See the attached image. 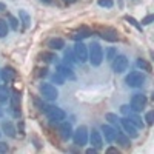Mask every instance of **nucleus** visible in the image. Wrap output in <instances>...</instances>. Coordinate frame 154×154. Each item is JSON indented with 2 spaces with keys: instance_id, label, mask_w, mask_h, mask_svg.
<instances>
[{
  "instance_id": "f257e3e1",
  "label": "nucleus",
  "mask_w": 154,
  "mask_h": 154,
  "mask_svg": "<svg viewBox=\"0 0 154 154\" xmlns=\"http://www.w3.org/2000/svg\"><path fill=\"white\" fill-rule=\"evenodd\" d=\"M88 60L91 62L93 66H99L103 62V49L97 42H93L89 45V51H88Z\"/></svg>"
},
{
  "instance_id": "f03ea898",
  "label": "nucleus",
  "mask_w": 154,
  "mask_h": 154,
  "mask_svg": "<svg viewBox=\"0 0 154 154\" xmlns=\"http://www.w3.org/2000/svg\"><path fill=\"white\" fill-rule=\"evenodd\" d=\"M38 91H40V94H42V99L49 100V102L56 100V99H57V96H59L57 88H56L54 85H51V83H45V82L38 85Z\"/></svg>"
},
{
  "instance_id": "7ed1b4c3",
  "label": "nucleus",
  "mask_w": 154,
  "mask_h": 154,
  "mask_svg": "<svg viewBox=\"0 0 154 154\" xmlns=\"http://www.w3.org/2000/svg\"><path fill=\"white\" fill-rule=\"evenodd\" d=\"M43 111L46 112L48 119H49L51 122H56V123L65 120V117H66V112L63 111L62 108H57V106H45Z\"/></svg>"
},
{
  "instance_id": "20e7f679",
  "label": "nucleus",
  "mask_w": 154,
  "mask_h": 154,
  "mask_svg": "<svg viewBox=\"0 0 154 154\" xmlns=\"http://www.w3.org/2000/svg\"><path fill=\"white\" fill-rule=\"evenodd\" d=\"M143 82H145V75L139 71H133L125 77V83L130 88H139L143 85Z\"/></svg>"
},
{
  "instance_id": "39448f33",
  "label": "nucleus",
  "mask_w": 154,
  "mask_h": 154,
  "mask_svg": "<svg viewBox=\"0 0 154 154\" xmlns=\"http://www.w3.org/2000/svg\"><path fill=\"white\" fill-rule=\"evenodd\" d=\"M112 62V71L116 72V74H122V72H125L126 71V68H128V59H126V56H123V54H116V57L111 60Z\"/></svg>"
},
{
  "instance_id": "423d86ee",
  "label": "nucleus",
  "mask_w": 154,
  "mask_h": 154,
  "mask_svg": "<svg viewBox=\"0 0 154 154\" xmlns=\"http://www.w3.org/2000/svg\"><path fill=\"white\" fill-rule=\"evenodd\" d=\"M72 139H74V143L77 146H85L88 142V130L86 126H79L75 131H72Z\"/></svg>"
},
{
  "instance_id": "0eeeda50",
  "label": "nucleus",
  "mask_w": 154,
  "mask_h": 154,
  "mask_svg": "<svg viewBox=\"0 0 154 154\" xmlns=\"http://www.w3.org/2000/svg\"><path fill=\"white\" fill-rule=\"evenodd\" d=\"M146 102H148L146 96H143V94H134L131 97V102H130V108L133 111H136V112L143 111V108L146 106Z\"/></svg>"
},
{
  "instance_id": "6e6552de",
  "label": "nucleus",
  "mask_w": 154,
  "mask_h": 154,
  "mask_svg": "<svg viewBox=\"0 0 154 154\" xmlns=\"http://www.w3.org/2000/svg\"><path fill=\"white\" fill-rule=\"evenodd\" d=\"M72 51H74V56H75L77 62L83 63V62L88 60V48H86V45H83L82 42L77 40V43L74 45V49H72Z\"/></svg>"
},
{
  "instance_id": "1a4fd4ad",
  "label": "nucleus",
  "mask_w": 154,
  "mask_h": 154,
  "mask_svg": "<svg viewBox=\"0 0 154 154\" xmlns=\"http://www.w3.org/2000/svg\"><path fill=\"white\" fill-rule=\"evenodd\" d=\"M99 35L102 38H105L106 42H117L119 40L117 31L112 29V28H102V29H99Z\"/></svg>"
},
{
  "instance_id": "9d476101",
  "label": "nucleus",
  "mask_w": 154,
  "mask_h": 154,
  "mask_svg": "<svg viewBox=\"0 0 154 154\" xmlns=\"http://www.w3.org/2000/svg\"><path fill=\"white\" fill-rule=\"evenodd\" d=\"M120 120V123H122V126H123V130L126 131V134H128V137H133V139H136L137 136H139V133H137V128L128 120L126 117L125 119H119Z\"/></svg>"
},
{
  "instance_id": "9b49d317",
  "label": "nucleus",
  "mask_w": 154,
  "mask_h": 154,
  "mask_svg": "<svg viewBox=\"0 0 154 154\" xmlns=\"http://www.w3.org/2000/svg\"><path fill=\"white\" fill-rule=\"evenodd\" d=\"M89 142H91V145H93L96 149H100L102 146H103V140H102V134H100L97 130H93V131H91V136H89Z\"/></svg>"
},
{
  "instance_id": "f8f14e48",
  "label": "nucleus",
  "mask_w": 154,
  "mask_h": 154,
  "mask_svg": "<svg viewBox=\"0 0 154 154\" xmlns=\"http://www.w3.org/2000/svg\"><path fill=\"white\" fill-rule=\"evenodd\" d=\"M16 75H17V72H16V69L12 68V66H5V68L2 69V72H0V77H2L6 83L14 80Z\"/></svg>"
},
{
  "instance_id": "ddd939ff",
  "label": "nucleus",
  "mask_w": 154,
  "mask_h": 154,
  "mask_svg": "<svg viewBox=\"0 0 154 154\" xmlns=\"http://www.w3.org/2000/svg\"><path fill=\"white\" fill-rule=\"evenodd\" d=\"M59 133H60L62 139L69 140V139L72 137V126H71V123H68V122H63V123L60 125V128H59Z\"/></svg>"
},
{
  "instance_id": "4468645a",
  "label": "nucleus",
  "mask_w": 154,
  "mask_h": 154,
  "mask_svg": "<svg viewBox=\"0 0 154 154\" xmlns=\"http://www.w3.org/2000/svg\"><path fill=\"white\" fill-rule=\"evenodd\" d=\"M57 72L62 74L63 77H65V79L75 80V74H74V71H72L69 66H66V65H57Z\"/></svg>"
},
{
  "instance_id": "2eb2a0df",
  "label": "nucleus",
  "mask_w": 154,
  "mask_h": 154,
  "mask_svg": "<svg viewBox=\"0 0 154 154\" xmlns=\"http://www.w3.org/2000/svg\"><path fill=\"white\" fill-rule=\"evenodd\" d=\"M46 45H48L49 49L59 51V49H62L63 46H65V40H63V38H60V37H53V38H49V40H48Z\"/></svg>"
},
{
  "instance_id": "dca6fc26",
  "label": "nucleus",
  "mask_w": 154,
  "mask_h": 154,
  "mask_svg": "<svg viewBox=\"0 0 154 154\" xmlns=\"http://www.w3.org/2000/svg\"><path fill=\"white\" fill-rule=\"evenodd\" d=\"M102 133H103L106 142H114V137H116V130L109 125H103L102 126Z\"/></svg>"
},
{
  "instance_id": "f3484780",
  "label": "nucleus",
  "mask_w": 154,
  "mask_h": 154,
  "mask_svg": "<svg viewBox=\"0 0 154 154\" xmlns=\"http://www.w3.org/2000/svg\"><path fill=\"white\" fill-rule=\"evenodd\" d=\"M114 140H117V143H119V145H122L123 148L131 146V143H130V137H128L126 134H123V133H116Z\"/></svg>"
},
{
  "instance_id": "a211bd4d",
  "label": "nucleus",
  "mask_w": 154,
  "mask_h": 154,
  "mask_svg": "<svg viewBox=\"0 0 154 154\" xmlns=\"http://www.w3.org/2000/svg\"><path fill=\"white\" fill-rule=\"evenodd\" d=\"M2 130H3V133L8 137H16V128H14V125H12L11 122H3L2 123Z\"/></svg>"
},
{
  "instance_id": "6ab92c4d",
  "label": "nucleus",
  "mask_w": 154,
  "mask_h": 154,
  "mask_svg": "<svg viewBox=\"0 0 154 154\" xmlns=\"http://www.w3.org/2000/svg\"><path fill=\"white\" fill-rule=\"evenodd\" d=\"M19 17H20V20H22V23H23V28H29V25H31V16L28 14L25 9H20L19 11Z\"/></svg>"
},
{
  "instance_id": "aec40b11",
  "label": "nucleus",
  "mask_w": 154,
  "mask_h": 154,
  "mask_svg": "<svg viewBox=\"0 0 154 154\" xmlns=\"http://www.w3.org/2000/svg\"><path fill=\"white\" fill-rule=\"evenodd\" d=\"M126 119L130 120L136 128H143V122H142V119L139 117V116H136V114H133V112H130V114H126Z\"/></svg>"
},
{
  "instance_id": "412c9836",
  "label": "nucleus",
  "mask_w": 154,
  "mask_h": 154,
  "mask_svg": "<svg viewBox=\"0 0 154 154\" xmlns=\"http://www.w3.org/2000/svg\"><path fill=\"white\" fill-rule=\"evenodd\" d=\"M9 88L6 85H0V103H6V100H9Z\"/></svg>"
},
{
  "instance_id": "4be33fe9",
  "label": "nucleus",
  "mask_w": 154,
  "mask_h": 154,
  "mask_svg": "<svg viewBox=\"0 0 154 154\" xmlns=\"http://www.w3.org/2000/svg\"><path fill=\"white\" fill-rule=\"evenodd\" d=\"M137 66L142 69V71H146V72H151L152 71V66H151V63L146 62L145 59H139L137 60Z\"/></svg>"
},
{
  "instance_id": "5701e85b",
  "label": "nucleus",
  "mask_w": 154,
  "mask_h": 154,
  "mask_svg": "<svg viewBox=\"0 0 154 154\" xmlns=\"http://www.w3.org/2000/svg\"><path fill=\"white\" fill-rule=\"evenodd\" d=\"M89 34H91V31L89 29H86V28H82V29H79L75 34H72V38L74 40H82V38H85V37H88Z\"/></svg>"
},
{
  "instance_id": "b1692460",
  "label": "nucleus",
  "mask_w": 154,
  "mask_h": 154,
  "mask_svg": "<svg viewBox=\"0 0 154 154\" xmlns=\"http://www.w3.org/2000/svg\"><path fill=\"white\" fill-rule=\"evenodd\" d=\"M65 62L66 63H69V65H74V63H77V59H75V56H74V51L72 49H66L65 51Z\"/></svg>"
},
{
  "instance_id": "393cba45",
  "label": "nucleus",
  "mask_w": 154,
  "mask_h": 154,
  "mask_svg": "<svg viewBox=\"0 0 154 154\" xmlns=\"http://www.w3.org/2000/svg\"><path fill=\"white\" fill-rule=\"evenodd\" d=\"M38 59L40 60H43V62H48V63H53V62H56V54L54 53H42L40 56H38Z\"/></svg>"
},
{
  "instance_id": "a878e982",
  "label": "nucleus",
  "mask_w": 154,
  "mask_h": 154,
  "mask_svg": "<svg viewBox=\"0 0 154 154\" xmlns=\"http://www.w3.org/2000/svg\"><path fill=\"white\" fill-rule=\"evenodd\" d=\"M123 19H125V22H128L130 25H133V26H134L137 31H142V25H140V23H139L134 17H131V16H125Z\"/></svg>"
},
{
  "instance_id": "bb28decb",
  "label": "nucleus",
  "mask_w": 154,
  "mask_h": 154,
  "mask_svg": "<svg viewBox=\"0 0 154 154\" xmlns=\"http://www.w3.org/2000/svg\"><path fill=\"white\" fill-rule=\"evenodd\" d=\"M8 31H9L8 22L3 20V19H0V37H6L8 35Z\"/></svg>"
},
{
  "instance_id": "cd10ccee",
  "label": "nucleus",
  "mask_w": 154,
  "mask_h": 154,
  "mask_svg": "<svg viewBox=\"0 0 154 154\" xmlns=\"http://www.w3.org/2000/svg\"><path fill=\"white\" fill-rule=\"evenodd\" d=\"M51 80H53L54 83H57V85H63L65 83V77L56 71V74H53V77H51Z\"/></svg>"
},
{
  "instance_id": "c85d7f7f",
  "label": "nucleus",
  "mask_w": 154,
  "mask_h": 154,
  "mask_svg": "<svg viewBox=\"0 0 154 154\" xmlns=\"http://www.w3.org/2000/svg\"><path fill=\"white\" fill-rule=\"evenodd\" d=\"M8 22H9L11 28L14 29V31H17V29H19V20H17L14 16H8Z\"/></svg>"
},
{
  "instance_id": "c756f323",
  "label": "nucleus",
  "mask_w": 154,
  "mask_h": 154,
  "mask_svg": "<svg viewBox=\"0 0 154 154\" xmlns=\"http://www.w3.org/2000/svg\"><path fill=\"white\" fill-rule=\"evenodd\" d=\"M97 3H99V6H102V8H112V6H114L112 0H97Z\"/></svg>"
},
{
  "instance_id": "7c9ffc66",
  "label": "nucleus",
  "mask_w": 154,
  "mask_h": 154,
  "mask_svg": "<svg viewBox=\"0 0 154 154\" xmlns=\"http://www.w3.org/2000/svg\"><path fill=\"white\" fill-rule=\"evenodd\" d=\"M105 119L108 120V122H111V123H117V120H119V117L116 114H112V112H108L106 116H105Z\"/></svg>"
},
{
  "instance_id": "2f4dec72",
  "label": "nucleus",
  "mask_w": 154,
  "mask_h": 154,
  "mask_svg": "<svg viewBox=\"0 0 154 154\" xmlns=\"http://www.w3.org/2000/svg\"><path fill=\"white\" fill-rule=\"evenodd\" d=\"M145 120H146L148 125H152V122H154V111H148V112H146Z\"/></svg>"
},
{
  "instance_id": "473e14b6",
  "label": "nucleus",
  "mask_w": 154,
  "mask_h": 154,
  "mask_svg": "<svg viewBox=\"0 0 154 154\" xmlns=\"http://www.w3.org/2000/svg\"><path fill=\"white\" fill-rule=\"evenodd\" d=\"M116 54H117V51H116L114 48H109V49L106 51V59H108V60H112V59L116 57Z\"/></svg>"
},
{
  "instance_id": "72a5a7b5",
  "label": "nucleus",
  "mask_w": 154,
  "mask_h": 154,
  "mask_svg": "<svg viewBox=\"0 0 154 154\" xmlns=\"http://www.w3.org/2000/svg\"><path fill=\"white\" fill-rule=\"evenodd\" d=\"M46 74H48V69L46 68H37L35 69V75L37 77H45Z\"/></svg>"
},
{
  "instance_id": "f704fd0d",
  "label": "nucleus",
  "mask_w": 154,
  "mask_h": 154,
  "mask_svg": "<svg viewBox=\"0 0 154 154\" xmlns=\"http://www.w3.org/2000/svg\"><path fill=\"white\" fill-rule=\"evenodd\" d=\"M152 20H154V16H152V14H149V16H146V17H143V19H142V23H140V25H149Z\"/></svg>"
},
{
  "instance_id": "c9c22d12",
  "label": "nucleus",
  "mask_w": 154,
  "mask_h": 154,
  "mask_svg": "<svg viewBox=\"0 0 154 154\" xmlns=\"http://www.w3.org/2000/svg\"><path fill=\"white\" fill-rule=\"evenodd\" d=\"M120 111L126 116V114H130V112H131V108H130V105H123V106L120 108Z\"/></svg>"
},
{
  "instance_id": "e433bc0d",
  "label": "nucleus",
  "mask_w": 154,
  "mask_h": 154,
  "mask_svg": "<svg viewBox=\"0 0 154 154\" xmlns=\"http://www.w3.org/2000/svg\"><path fill=\"white\" fill-rule=\"evenodd\" d=\"M8 151V145L3 143V142H0V152H6Z\"/></svg>"
},
{
  "instance_id": "4c0bfd02",
  "label": "nucleus",
  "mask_w": 154,
  "mask_h": 154,
  "mask_svg": "<svg viewBox=\"0 0 154 154\" xmlns=\"http://www.w3.org/2000/svg\"><path fill=\"white\" fill-rule=\"evenodd\" d=\"M5 11H6V5L0 2V12H5Z\"/></svg>"
},
{
  "instance_id": "58836bf2",
  "label": "nucleus",
  "mask_w": 154,
  "mask_h": 154,
  "mask_svg": "<svg viewBox=\"0 0 154 154\" xmlns=\"http://www.w3.org/2000/svg\"><path fill=\"white\" fill-rule=\"evenodd\" d=\"M86 152H88V154H96L97 149H96V148H89V149H86Z\"/></svg>"
},
{
  "instance_id": "ea45409f",
  "label": "nucleus",
  "mask_w": 154,
  "mask_h": 154,
  "mask_svg": "<svg viewBox=\"0 0 154 154\" xmlns=\"http://www.w3.org/2000/svg\"><path fill=\"white\" fill-rule=\"evenodd\" d=\"M106 152H119V151L116 149V148H108V149H106Z\"/></svg>"
},
{
  "instance_id": "a19ab883",
  "label": "nucleus",
  "mask_w": 154,
  "mask_h": 154,
  "mask_svg": "<svg viewBox=\"0 0 154 154\" xmlns=\"http://www.w3.org/2000/svg\"><path fill=\"white\" fill-rule=\"evenodd\" d=\"M74 2H75V0H63V3H66V5H71Z\"/></svg>"
},
{
  "instance_id": "79ce46f5",
  "label": "nucleus",
  "mask_w": 154,
  "mask_h": 154,
  "mask_svg": "<svg viewBox=\"0 0 154 154\" xmlns=\"http://www.w3.org/2000/svg\"><path fill=\"white\" fill-rule=\"evenodd\" d=\"M42 2H45V3H51L53 0H42Z\"/></svg>"
},
{
  "instance_id": "37998d69",
  "label": "nucleus",
  "mask_w": 154,
  "mask_h": 154,
  "mask_svg": "<svg viewBox=\"0 0 154 154\" xmlns=\"http://www.w3.org/2000/svg\"><path fill=\"white\" fill-rule=\"evenodd\" d=\"M2 114H3V111H2V108H0V117H2Z\"/></svg>"
},
{
  "instance_id": "c03bdc74",
  "label": "nucleus",
  "mask_w": 154,
  "mask_h": 154,
  "mask_svg": "<svg viewBox=\"0 0 154 154\" xmlns=\"http://www.w3.org/2000/svg\"><path fill=\"white\" fill-rule=\"evenodd\" d=\"M0 136H2V133H0Z\"/></svg>"
}]
</instances>
